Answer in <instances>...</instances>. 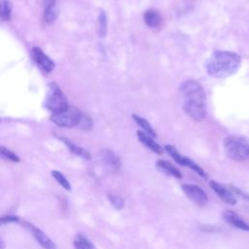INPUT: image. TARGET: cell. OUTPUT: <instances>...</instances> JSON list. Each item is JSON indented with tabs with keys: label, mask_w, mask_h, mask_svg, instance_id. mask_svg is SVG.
Instances as JSON below:
<instances>
[{
	"label": "cell",
	"mask_w": 249,
	"mask_h": 249,
	"mask_svg": "<svg viewBox=\"0 0 249 249\" xmlns=\"http://www.w3.org/2000/svg\"><path fill=\"white\" fill-rule=\"evenodd\" d=\"M31 53L34 61L42 70L47 73L53 71V69L54 68V62L46 53H44V52L40 48L34 47L31 51Z\"/></svg>",
	"instance_id": "9"
},
{
	"label": "cell",
	"mask_w": 249,
	"mask_h": 249,
	"mask_svg": "<svg viewBox=\"0 0 249 249\" xmlns=\"http://www.w3.org/2000/svg\"><path fill=\"white\" fill-rule=\"evenodd\" d=\"M164 149L165 151L170 155V157L177 162L179 163L180 165H183V166H187V167H190L191 169H193L195 172H196L199 176H201L202 178H205L207 179V174L206 172L198 165L196 164L193 160L185 157V156H182L177 150L175 147H173L172 145H165L164 146Z\"/></svg>",
	"instance_id": "6"
},
{
	"label": "cell",
	"mask_w": 249,
	"mask_h": 249,
	"mask_svg": "<svg viewBox=\"0 0 249 249\" xmlns=\"http://www.w3.org/2000/svg\"><path fill=\"white\" fill-rule=\"evenodd\" d=\"M0 121H1V120H0Z\"/></svg>",
	"instance_id": "28"
},
{
	"label": "cell",
	"mask_w": 249,
	"mask_h": 249,
	"mask_svg": "<svg viewBox=\"0 0 249 249\" xmlns=\"http://www.w3.org/2000/svg\"><path fill=\"white\" fill-rule=\"evenodd\" d=\"M181 188L184 194L186 195V196L190 200H192L195 204L201 206L207 202L208 196L206 193L198 186L192 185V184H183Z\"/></svg>",
	"instance_id": "8"
},
{
	"label": "cell",
	"mask_w": 249,
	"mask_h": 249,
	"mask_svg": "<svg viewBox=\"0 0 249 249\" xmlns=\"http://www.w3.org/2000/svg\"><path fill=\"white\" fill-rule=\"evenodd\" d=\"M226 155L234 161L249 160V139L240 135H229L224 139Z\"/></svg>",
	"instance_id": "3"
},
{
	"label": "cell",
	"mask_w": 249,
	"mask_h": 249,
	"mask_svg": "<svg viewBox=\"0 0 249 249\" xmlns=\"http://www.w3.org/2000/svg\"><path fill=\"white\" fill-rule=\"evenodd\" d=\"M107 197H108L109 201L111 202V204L113 205V207H114L115 209L120 210V209H122V208L124 207V199H123L121 196H116V195H113V194H109V195L107 196Z\"/></svg>",
	"instance_id": "24"
},
{
	"label": "cell",
	"mask_w": 249,
	"mask_h": 249,
	"mask_svg": "<svg viewBox=\"0 0 249 249\" xmlns=\"http://www.w3.org/2000/svg\"><path fill=\"white\" fill-rule=\"evenodd\" d=\"M180 91L183 97V110L196 122H201L206 116V95L202 86L195 80L185 81Z\"/></svg>",
	"instance_id": "1"
},
{
	"label": "cell",
	"mask_w": 249,
	"mask_h": 249,
	"mask_svg": "<svg viewBox=\"0 0 249 249\" xmlns=\"http://www.w3.org/2000/svg\"><path fill=\"white\" fill-rule=\"evenodd\" d=\"M209 185L211 189L218 195L219 197H221L226 203L231 204V205H235L236 204V198L234 195L228 189H226L224 186L219 184L216 181H210Z\"/></svg>",
	"instance_id": "11"
},
{
	"label": "cell",
	"mask_w": 249,
	"mask_h": 249,
	"mask_svg": "<svg viewBox=\"0 0 249 249\" xmlns=\"http://www.w3.org/2000/svg\"><path fill=\"white\" fill-rule=\"evenodd\" d=\"M0 157L4 160H10L13 162L19 161L18 156L4 146H0Z\"/></svg>",
	"instance_id": "23"
},
{
	"label": "cell",
	"mask_w": 249,
	"mask_h": 249,
	"mask_svg": "<svg viewBox=\"0 0 249 249\" xmlns=\"http://www.w3.org/2000/svg\"><path fill=\"white\" fill-rule=\"evenodd\" d=\"M75 249H94L92 242L84 234L80 233L76 236L73 242Z\"/></svg>",
	"instance_id": "18"
},
{
	"label": "cell",
	"mask_w": 249,
	"mask_h": 249,
	"mask_svg": "<svg viewBox=\"0 0 249 249\" xmlns=\"http://www.w3.org/2000/svg\"><path fill=\"white\" fill-rule=\"evenodd\" d=\"M132 118H133V120L139 124V126H141V127L146 131L147 134L151 135L152 137H156V136H157V134H156V132L154 131L153 127L151 126V124H149V122H148L146 119L141 118V117H139V116H137V115H135V114L132 115Z\"/></svg>",
	"instance_id": "21"
},
{
	"label": "cell",
	"mask_w": 249,
	"mask_h": 249,
	"mask_svg": "<svg viewBox=\"0 0 249 249\" xmlns=\"http://www.w3.org/2000/svg\"><path fill=\"white\" fill-rule=\"evenodd\" d=\"M78 125H79L82 129H84V130H89V129L92 127V122H91V120H90L89 117L82 115L81 118H80V121H79Z\"/></svg>",
	"instance_id": "25"
},
{
	"label": "cell",
	"mask_w": 249,
	"mask_h": 249,
	"mask_svg": "<svg viewBox=\"0 0 249 249\" xmlns=\"http://www.w3.org/2000/svg\"><path fill=\"white\" fill-rule=\"evenodd\" d=\"M241 56L233 52L215 51L206 63L207 73L215 78H227L233 75L240 66Z\"/></svg>",
	"instance_id": "2"
},
{
	"label": "cell",
	"mask_w": 249,
	"mask_h": 249,
	"mask_svg": "<svg viewBox=\"0 0 249 249\" xmlns=\"http://www.w3.org/2000/svg\"><path fill=\"white\" fill-rule=\"evenodd\" d=\"M45 106L53 114L63 111L68 107L64 94L55 83H51L49 85Z\"/></svg>",
	"instance_id": "4"
},
{
	"label": "cell",
	"mask_w": 249,
	"mask_h": 249,
	"mask_svg": "<svg viewBox=\"0 0 249 249\" xmlns=\"http://www.w3.org/2000/svg\"><path fill=\"white\" fill-rule=\"evenodd\" d=\"M19 221V217L16 215H4L0 217V226L10 224V223H17Z\"/></svg>",
	"instance_id": "26"
},
{
	"label": "cell",
	"mask_w": 249,
	"mask_h": 249,
	"mask_svg": "<svg viewBox=\"0 0 249 249\" xmlns=\"http://www.w3.org/2000/svg\"><path fill=\"white\" fill-rule=\"evenodd\" d=\"M82 114L76 107H67L65 110L53 113L51 116V120L62 127H72L78 125Z\"/></svg>",
	"instance_id": "5"
},
{
	"label": "cell",
	"mask_w": 249,
	"mask_h": 249,
	"mask_svg": "<svg viewBox=\"0 0 249 249\" xmlns=\"http://www.w3.org/2000/svg\"><path fill=\"white\" fill-rule=\"evenodd\" d=\"M22 226L31 233V235L44 249H57L54 242L38 227L29 222H23Z\"/></svg>",
	"instance_id": "7"
},
{
	"label": "cell",
	"mask_w": 249,
	"mask_h": 249,
	"mask_svg": "<svg viewBox=\"0 0 249 249\" xmlns=\"http://www.w3.org/2000/svg\"><path fill=\"white\" fill-rule=\"evenodd\" d=\"M143 18L146 25L150 28H157L161 21L160 15L156 10H153V9H149L145 11L143 15Z\"/></svg>",
	"instance_id": "17"
},
{
	"label": "cell",
	"mask_w": 249,
	"mask_h": 249,
	"mask_svg": "<svg viewBox=\"0 0 249 249\" xmlns=\"http://www.w3.org/2000/svg\"><path fill=\"white\" fill-rule=\"evenodd\" d=\"M5 248V242L4 240L0 237V249H4Z\"/></svg>",
	"instance_id": "27"
},
{
	"label": "cell",
	"mask_w": 249,
	"mask_h": 249,
	"mask_svg": "<svg viewBox=\"0 0 249 249\" xmlns=\"http://www.w3.org/2000/svg\"><path fill=\"white\" fill-rule=\"evenodd\" d=\"M44 3V18L47 23L53 22L58 16L59 9L55 0H43Z\"/></svg>",
	"instance_id": "13"
},
{
	"label": "cell",
	"mask_w": 249,
	"mask_h": 249,
	"mask_svg": "<svg viewBox=\"0 0 249 249\" xmlns=\"http://www.w3.org/2000/svg\"><path fill=\"white\" fill-rule=\"evenodd\" d=\"M156 166L162 173H164L166 175H169V176H172L176 179H181L183 177L182 173L175 166H173L170 162H168L166 160H158L156 162Z\"/></svg>",
	"instance_id": "15"
},
{
	"label": "cell",
	"mask_w": 249,
	"mask_h": 249,
	"mask_svg": "<svg viewBox=\"0 0 249 249\" xmlns=\"http://www.w3.org/2000/svg\"><path fill=\"white\" fill-rule=\"evenodd\" d=\"M59 139L67 146V148L69 149V151H70L71 153H73L74 155H76V156H78V157H80V158H83V159H85V160H89L91 159L90 154H89L87 150H85L84 148L75 145L73 142H71L69 139H67V138H65V137H59Z\"/></svg>",
	"instance_id": "16"
},
{
	"label": "cell",
	"mask_w": 249,
	"mask_h": 249,
	"mask_svg": "<svg viewBox=\"0 0 249 249\" xmlns=\"http://www.w3.org/2000/svg\"><path fill=\"white\" fill-rule=\"evenodd\" d=\"M137 137L139 139V141L144 144L147 148H149L151 151L155 152L156 154L161 155L162 154V148L160 146V144H158L152 137L151 135L145 133L144 131L138 130L137 131Z\"/></svg>",
	"instance_id": "14"
},
{
	"label": "cell",
	"mask_w": 249,
	"mask_h": 249,
	"mask_svg": "<svg viewBox=\"0 0 249 249\" xmlns=\"http://www.w3.org/2000/svg\"><path fill=\"white\" fill-rule=\"evenodd\" d=\"M100 158L103 164L112 172H118L121 168L120 158L111 150L103 149L100 152Z\"/></svg>",
	"instance_id": "10"
},
{
	"label": "cell",
	"mask_w": 249,
	"mask_h": 249,
	"mask_svg": "<svg viewBox=\"0 0 249 249\" xmlns=\"http://www.w3.org/2000/svg\"><path fill=\"white\" fill-rule=\"evenodd\" d=\"M12 4L9 0H0V21H7L11 18Z\"/></svg>",
	"instance_id": "19"
},
{
	"label": "cell",
	"mask_w": 249,
	"mask_h": 249,
	"mask_svg": "<svg viewBox=\"0 0 249 249\" xmlns=\"http://www.w3.org/2000/svg\"><path fill=\"white\" fill-rule=\"evenodd\" d=\"M52 176L55 179V181L66 191H70L71 190V186H70V183L69 181L66 179V177L61 173L59 172L58 170H53L51 172Z\"/></svg>",
	"instance_id": "22"
},
{
	"label": "cell",
	"mask_w": 249,
	"mask_h": 249,
	"mask_svg": "<svg viewBox=\"0 0 249 249\" xmlns=\"http://www.w3.org/2000/svg\"><path fill=\"white\" fill-rule=\"evenodd\" d=\"M223 218L231 227L244 231H249V224L242 220L235 212L231 210H226L223 213Z\"/></svg>",
	"instance_id": "12"
},
{
	"label": "cell",
	"mask_w": 249,
	"mask_h": 249,
	"mask_svg": "<svg viewBox=\"0 0 249 249\" xmlns=\"http://www.w3.org/2000/svg\"><path fill=\"white\" fill-rule=\"evenodd\" d=\"M96 31L99 37H104L107 33V17L104 12H100L97 23H96Z\"/></svg>",
	"instance_id": "20"
}]
</instances>
